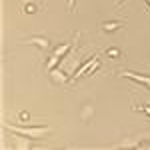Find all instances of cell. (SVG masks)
I'll return each instance as SVG.
<instances>
[{
	"label": "cell",
	"mask_w": 150,
	"mask_h": 150,
	"mask_svg": "<svg viewBox=\"0 0 150 150\" xmlns=\"http://www.w3.org/2000/svg\"><path fill=\"white\" fill-rule=\"evenodd\" d=\"M20 120H22L20 124H28V120H30V114H28V112H20Z\"/></svg>",
	"instance_id": "30bf717a"
},
{
	"label": "cell",
	"mask_w": 150,
	"mask_h": 150,
	"mask_svg": "<svg viewBox=\"0 0 150 150\" xmlns=\"http://www.w3.org/2000/svg\"><path fill=\"white\" fill-rule=\"evenodd\" d=\"M6 130H12V132H18V134H24L28 138H40L42 134L48 132V126H30V124H18V126H12V124H4Z\"/></svg>",
	"instance_id": "6da1fadb"
},
{
	"label": "cell",
	"mask_w": 150,
	"mask_h": 150,
	"mask_svg": "<svg viewBox=\"0 0 150 150\" xmlns=\"http://www.w3.org/2000/svg\"><path fill=\"white\" fill-rule=\"evenodd\" d=\"M24 44H32V46H38L40 50H46V48L50 46V44H48V40L44 38V36H30V38L24 42Z\"/></svg>",
	"instance_id": "277c9868"
},
{
	"label": "cell",
	"mask_w": 150,
	"mask_h": 150,
	"mask_svg": "<svg viewBox=\"0 0 150 150\" xmlns=\"http://www.w3.org/2000/svg\"><path fill=\"white\" fill-rule=\"evenodd\" d=\"M134 110H140L150 118V104H140V106H134Z\"/></svg>",
	"instance_id": "ba28073f"
},
{
	"label": "cell",
	"mask_w": 150,
	"mask_h": 150,
	"mask_svg": "<svg viewBox=\"0 0 150 150\" xmlns=\"http://www.w3.org/2000/svg\"><path fill=\"white\" fill-rule=\"evenodd\" d=\"M50 74H52V78H54L56 82H66V80H68V76H66V74H64V72H62L60 68L50 70Z\"/></svg>",
	"instance_id": "8992f818"
},
{
	"label": "cell",
	"mask_w": 150,
	"mask_h": 150,
	"mask_svg": "<svg viewBox=\"0 0 150 150\" xmlns=\"http://www.w3.org/2000/svg\"><path fill=\"white\" fill-rule=\"evenodd\" d=\"M146 4H148V6H150V0H146Z\"/></svg>",
	"instance_id": "7c38bea8"
},
{
	"label": "cell",
	"mask_w": 150,
	"mask_h": 150,
	"mask_svg": "<svg viewBox=\"0 0 150 150\" xmlns=\"http://www.w3.org/2000/svg\"><path fill=\"white\" fill-rule=\"evenodd\" d=\"M22 6H24L22 12H26V14H34L36 12V6L32 4V0H22Z\"/></svg>",
	"instance_id": "52a82bcc"
},
{
	"label": "cell",
	"mask_w": 150,
	"mask_h": 150,
	"mask_svg": "<svg viewBox=\"0 0 150 150\" xmlns=\"http://www.w3.org/2000/svg\"><path fill=\"white\" fill-rule=\"evenodd\" d=\"M122 26H124V22H118V20H114V22H104L102 30L104 32H116V30H120Z\"/></svg>",
	"instance_id": "5b68a950"
},
{
	"label": "cell",
	"mask_w": 150,
	"mask_h": 150,
	"mask_svg": "<svg viewBox=\"0 0 150 150\" xmlns=\"http://www.w3.org/2000/svg\"><path fill=\"white\" fill-rule=\"evenodd\" d=\"M122 76H124V78H130V80H134V82H138V84H144V86L150 88V76L148 74H136V72H132V70H122Z\"/></svg>",
	"instance_id": "3957f363"
},
{
	"label": "cell",
	"mask_w": 150,
	"mask_h": 150,
	"mask_svg": "<svg viewBox=\"0 0 150 150\" xmlns=\"http://www.w3.org/2000/svg\"><path fill=\"white\" fill-rule=\"evenodd\" d=\"M116 2H118V4H120V2H122V0H116Z\"/></svg>",
	"instance_id": "4fadbf2b"
},
{
	"label": "cell",
	"mask_w": 150,
	"mask_h": 150,
	"mask_svg": "<svg viewBox=\"0 0 150 150\" xmlns=\"http://www.w3.org/2000/svg\"><path fill=\"white\" fill-rule=\"evenodd\" d=\"M96 60H98V56H96V54L88 56V58H86V60H84V62L80 64V68H78V70H74V74L70 76V80L74 82V80H78L80 76H84V74H86V72H88V70H90V68L94 66V62H96Z\"/></svg>",
	"instance_id": "7a4b0ae2"
},
{
	"label": "cell",
	"mask_w": 150,
	"mask_h": 150,
	"mask_svg": "<svg viewBox=\"0 0 150 150\" xmlns=\"http://www.w3.org/2000/svg\"><path fill=\"white\" fill-rule=\"evenodd\" d=\"M106 54L112 56V58H118L120 56V50H118V48H110V50H106Z\"/></svg>",
	"instance_id": "9c48e42d"
},
{
	"label": "cell",
	"mask_w": 150,
	"mask_h": 150,
	"mask_svg": "<svg viewBox=\"0 0 150 150\" xmlns=\"http://www.w3.org/2000/svg\"><path fill=\"white\" fill-rule=\"evenodd\" d=\"M74 2H76V0H66V6H68L70 12H72V8H74Z\"/></svg>",
	"instance_id": "8fae6325"
}]
</instances>
